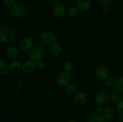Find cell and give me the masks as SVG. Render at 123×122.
<instances>
[{
  "label": "cell",
  "mask_w": 123,
  "mask_h": 122,
  "mask_svg": "<svg viewBox=\"0 0 123 122\" xmlns=\"http://www.w3.org/2000/svg\"><path fill=\"white\" fill-rule=\"evenodd\" d=\"M16 33L11 28L3 26L0 28V42L3 43H12L15 41Z\"/></svg>",
  "instance_id": "cell-1"
},
{
  "label": "cell",
  "mask_w": 123,
  "mask_h": 122,
  "mask_svg": "<svg viewBox=\"0 0 123 122\" xmlns=\"http://www.w3.org/2000/svg\"><path fill=\"white\" fill-rule=\"evenodd\" d=\"M28 12L27 6L22 3H17L13 5L10 9L12 15L15 18H22L26 15Z\"/></svg>",
  "instance_id": "cell-2"
},
{
  "label": "cell",
  "mask_w": 123,
  "mask_h": 122,
  "mask_svg": "<svg viewBox=\"0 0 123 122\" xmlns=\"http://www.w3.org/2000/svg\"><path fill=\"white\" fill-rule=\"evenodd\" d=\"M46 53L44 47L42 45H37L32 47L30 51V56L34 61L41 59Z\"/></svg>",
  "instance_id": "cell-3"
},
{
  "label": "cell",
  "mask_w": 123,
  "mask_h": 122,
  "mask_svg": "<svg viewBox=\"0 0 123 122\" xmlns=\"http://www.w3.org/2000/svg\"><path fill=\"white\" fill-rule=\"evenodd\" d=\"M72 80L70 73L67 72H62L57 77V83L60 86H67L70 84Z\"/></svg>",
  "instance_id": "cell-4"
},
{
  "label": "cell",
  "mask_w": 123,
  "mask_h": 122,
  "mask_svg": "<svg viewBox=\"0 0 123 122\" xmlns=\"http://www.w3.org/2000/svg\"><path fill=\"white\" fill-rule=\"evenodd\" d=\"M109 99V95L106 92L102 91L96 94L94 101L98 106H103Z\"/></svg>",
  "instance_id": "cell-5"
},
{
  "label": "cell",
  "mask_w": 123,
  "mask_h": 122,
  "mask_svg": "<svg viewBox=\"0 0 123 122\" xmlns=\"http://www.w3.org/2000/svg\"><path fill=\"white\" fill-rule=\"evenodd\" d=\"M40 39L41 41L45 45H51L56 41V37L52 32H45L42 34Z\"/></svg>",
  "instance_id": "cell-6"
},
{
  "label": "cell",
  "mask_w": 123,
  "mask_h": 122,
  "mask_svg": "<svg viewBox=\"0 0 123 122\" xmlns=\"http://www.w3.org/2000/svg\"><path fill=\"white\" fill-rule=\"evenodd\" d=\"M95 74L98 79L105 80L110 75V71L108 68L104 66H101L97 68L95 72Z\"/></svg>",
  "instance_id": "cell-7"
},
{
  "label": "cell",
  "mask_w": 123,
  "mask_h": 122,
  "mask_svg": "<svg viewBox=\"0 0 123 122\" xmlns=\"http://www.w3.org/2000/svg\"><path fill=\"white\" fill-rule=\"evenodd\" d=\"M65 7L62 4L58 3L57 4H55L54 6L52 9L53 15L55 17L60 18L65 13Z\"/></svg>",
  "instance_id": "cell-8"
},
{
  "label": "cell",
  "mask_w": 123,
  "mask_h": 122,
  "mask_svg": "<svg viewBox=\"0 0 123 122\" xmlns=\"http://www.w3.org/2000/svg\"><path fill=\"white\" fill-rule=\"evenodd\" d=\"M32 44L33 43L32 39L30 37H25L20 42V49L24 51H30L32 47Z\"/></svg>",
  "instance_id": "cell-9"
},
{
  "label": "cell",
  "mask_w": 123,
  "mask_h": 122,
  "mask_svg": "<svg viewBox=\"0 0 123 122\" xmlns=\"http://www.w3.org/2000/svg\"><path fill=\"white\" fill-rule=\"evenodd\" d=\"M36 68V64L33 60H28L22 65V70L25 73H30Z\"/></svg>",
  "instance_id": "cell-10"
},
{
  "label": "cell",
  "mask_w": 123,
  "mask_h": 122,
  "mask_svg": "<svg viewBox=\"0 0 123 122\" xmlns=\"http://www.w3.org/2000/svg\"><path fill=\"white\" fill-rule=\"evenodd\" d=\"M74 102L78 105H83L86 102V96L83 92H78L74 96Z\"/></svg>",
  "instance_id": "cell-11"
},
{
  "label": "cell",
  "mask_w": 123,
  "mask_h": 122,
  "mask_svg": "<svg viewBox=\"0 0 123 122\" xmlns=\"http://www.w3.org/2000/svg\"><path fill=\"white\" fill-rule=\"evenodd\" d=\"M49 52L52 56H56L60 55L62 51V47L57 42H55L51 44L49 47Z\"/></svg>",
  "instance_id": "cell-12"
},
{
  "label": "cell",
  "mask_w": 123,
  "mask_h": 122,
  "mask_svg": "<svg viewBox=\"0 0 123 122\" xmlns=\"http://www.w3.org/2000/svg\"><path fill=\"white\" fill-rule=\"evenodd\" d=\"M77 8L81 11H85L90 8L91 6L90 0H77Z\"/></svg>",
  "instance_id": "cell-13"
},
{
  "label": "cell",
  "mask_w": 123,
  "mask_h": 122,
  "mask_svg": "<svg viewBox=\"0 0 123 122\" xmlns=\"http://www.w3.org/2000/svg\"><path fill=\"white\" fill-rule=\"evenodd\" d=\"M115 116V112L114 110L110 108H106L105 109L103 112V117L104 118L105 120L109 121L111 120Z\"/></svg>",
  "instance_id": "cell-14"
},
{
  "label": "cell",
  "mask_w": 123,
  "mask_h": 122,
  "mask_svg": "<svg viewBox=\"0 0 123 122\" xmlns=\"http://www.w3.org/2000/svg\"><path fill=\"white\" fill-rule=\"evenodd\" d=\"M6 53L8 57L11 59H14L18 56L19 51H18V49L15 46L11 45L7 48Z\"/></svg>",
  "instance_id": "cell-15"
},
{
  "label": "cell",
  "mask_w": 123,
  "mask_h": 122,
  "mask_svg": "<svg viewBox=\"0 0 123 122\" xmlns=\"http://www.w3.org/2000/svg\"><path fill=\"white\" fill-rule=\"evenodd\" d=\"M22 65L19 61H13L9 65V69L13 72H18L22 69Z\"/></svg>",
  "instance_id": "cell-16"
},
{
  "label": "cell",
  "mask_w": 123,
  "mask_h": 122,
  "mask_svg": "<svg viewBox=\"0 0 123 122\" xmlns=\"http://www.w3.org/2000/svg\"><path fill=\"white\" fill-rule=\"evenodd\" d=\"M114 88L117 92H123V77H120L115 81L114 84Z\"/></svg>",
  "instance_id": "cell-17"
},
{
  "label": "cell",
  "mask_w": 123,
  "mask_h": 122,
  "mask_svg": "<svg viewBox=\"0 0 123 122\" xmlns=\"http://www.w3.org/2000/svg\"><path fill=\"white\" fill-rule=\"evenodd\" d=\"M9 67L7 65L6 61L2 59H0V74L6 75L8 73Z\"/></svg>",
  "instance_id": "cell-18"
},
{
  "label": "cell",
  "mask_w": 123,
  "mask_h": 122,
  "mask_svg": "<svg viewBox=\"0 0 123 122\" xmlns=\"http://www.w3.org/2000/svg\"><path fill=\"white\" fill-rule=\"evenodd\" d=\"M88 122H105V120L99 114H93L89 117Z\"/></svg>",
  "instance_id": "cell-19"
},
{
  "label": "cell",
  "mask_w": 123,
  "mask_h": 122,
  "mask_svg": "<svg viewBox=\"0 0 123 122\" xmlns=\"http://www.w3.org/2000/svg\"><path fill=\"white\" fill-rule=\"evenodd\" d=\"M110 100L113 103H118L120 101V99H121V96H120V94L118 92H113L111 94L110 96Z\"/></svg>",
  "instance_id": "cell-20"
},
{
  "label": "cell",
  "mask_w": 123,
  "mask_h": 122,
  "mask_svg": "<svg viewBox=\"0 0 123 122\" xmlns=\"http://www.w3.org/2000/svg\"><path fill=\"white\" fill-rule=\"evenodd\" d=\"M77 87L74 84H68L66 87V92L70 95H73L77 93Z\"/></svg>",
  "instance_id": "cell-21"
},
{
  "label": "cell",
  "mask_w": 123,
  "mask_h": 122,
  "mask_svg": "<svg viewBox=\"0 0 123 122\" xmlns=\"http://www.w3.org/2000/svg\"><path fill=\"white\" fill-rule=\"evenodd\" d=\"M78 9L77 7H72L68 8L67 10V15L70 17H74L78 14Z\"/></svg>",
  "instance_id": "cell-22"
},
{
  "label": "cell",
  "mask_w": 123,
  "mask_h": 122,
  "mask_svg": "<svg viewBox=\"0 0 123 122\" xmlns=\"http://www.w3.org/2000/svg\"><path fill=\"white\" fill-rule=\"evenodd\" d=\"M73 68V64L70 62H66L63 65V69L65 72H70Z\"/></svg>",
  "instance_id": "cell-23"
},
{
  "label": "cell",
  "mask_w": 123,
  "mask_h": 122,
  "mask_svg": "<svg viewBox=\"0 0 123 122\" xmlns=\"http://www.w3.org/2000/svg\"><path fill=\"white\" fill-rule=\"evenodd\" d=\"M117 110L120 114H123V99L120 100L117 106Z\"/></svg>",
  "instance_id": "cell-24"
},
{
  "label": "cell",
  "mask_w": 123,
  "mask_h": 122,
  "mask_svg": "<svg viewBox=\"0 0 123 122\" xmlns=\"http://www.w3.org/2000/svg\"><path fill=\"white\" fill-rule=\"evenodd\" d=\"M35 64H36V68L37 69H42L43 68V67H44V62L43 61H42L41 59L38 60V61H36L35 62Z\"/></svg>",
  "instance_id": "cell-25"
},
{
  "label": "cell",
  "mask_w": 123,
  "mask_h": 122,
  "mask_svg": "<svg viewBox=\"0 0 123 122\" xmlns=\"http://www.w3.org/2000/svg\"><path fill=\"white\" fill-rule=\"evenodd\" d=\"M16 0H4V4L8 7H12L14 4H15Z\"/></svg>",
  "instance_id": "cell-26"
},
{
  "label": "cell",
  "mask_w": 123,
  "mask_h": 122,
  "mask_svg": "<svg viewBox=\"0 0 123 122\" xmlns=\"http://www.w3.org/2000/svg\"><path fill=\"white\" fill-rule=\"evenodd\" d=\"M114 79L112 78L109 77L108 78H107L106 79H105V83L106 84V85L108 86H112V85H114Z\"/></svg>",
  "instance_id": "cell-27"
},
{
  "label": "cell",
  "mask_w": 123,
  "mask_h": 122,
  "mask_svg": "<svg viewBox=\"0 0 123 122\" xmlns=\"http://www.w3.org/2000/svg\"><path fill=\"white\" fill-rule=\"evenodd\" d=\"M110 10V7L108 5H103L102 6V10L104 13H108Z\"/></svg>",
  "instance_id": "cell-28"
},
{
  "label": "cell",
  "mask_w": 123,
  "mask_h": 122,
  "mask_svg": "<svg viewBox=\"0 0 123 122\" xmlns=\"http://www.w3.org/2000/svg\"><path fill=\"white\" fill-rule=\"evenodd\" d=\"M105 109L103 108V106H98L97 108V112H98V114H103V111H104Z\"/></svg>",
  "instance_id": "cell-29"
},
{
  "label": "cell",
  "mask_w": 123,
  "mask_h": 122,
  "mask_svg": "<svg viewBox=\"0 0 123 122\" xmlns=\"http://www.w3.org/2000/svg\"><path fill=\"white\" fill-rule=\"evenodd\" d=\"M100 1L103 5H108L110 3L111 0H100Z\"/></svg>",
  "instance_id": "cell-30"
},
{
  "label": "cell",
  "mask_w": 123,
  "mask_h": 122,
  "mask_svg": "<svg viewBox=\"0 0 123 122\" xmlns=\"http://www.w3.org/2000/svg\"><path fill=\"white\" fill-rule=\"evenodd\" d=\"M118 120L120 122H123V114H119Z\"/></svg>",
  "instance_id": "cell-31"
},
{
  "label": "cell",
  "mask_w": 123,
  "mask_h": 122,
  "mask_svg": "<svg viewBox=\"0 0 123 122\" xmlns=\"http://www.w3.org/2000/svg\"><path fill=\"white\" fill-rule=\"evenodd\" d=\"M59 1H60V0H52V2L55 5L58 4Z\"/></svg>",
  "instance_id": "cell-32"
},
{
  "label": "cell",
  "mask_w": 123,
  "mask_h": 122,
  "mask_svg": "<svg viewBox=\"0 0 123 122\" xmlns=\"http://www.w3.org/2000/svg\"><path fill=\"white\" fill-rule=\"evenodd\" d=\"M67 122H76V121H74V120H70Z\"/></svg>",
  "instance_id": "cell-33"
},
{
  "label": "cell",
  "mask_w": 123,
  "mask_h": 122,
  "mask_svg": "<svg viewBox=\"0 0 123 122\" xmlns=\"http://www.w3.org/2000/svg\"><path fill=\"white\" fill-rule=\"evenodd\" d=\"M122 61H123V57H122Z\"/></svg>",
  "instance_id": "cell-34"
}]
</instances>
